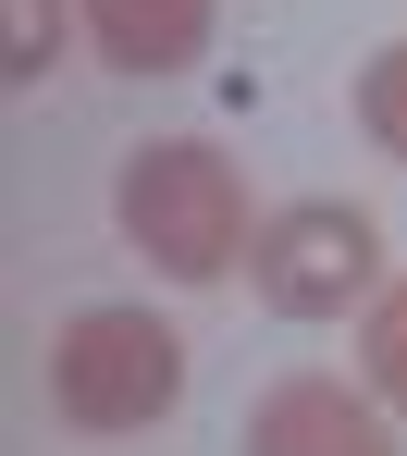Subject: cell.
Instances as JSON below:
<instances>
[{"instance_id": "8992f818", "label": "cell", "mask_w": 407, "mask_h": 456, "mask_svg": "<svg viewBox=\"0 0 407 456\" xmlns=\"http://www.w3.org/2000/svg\"><path fill=\"white\" fill-rule=\"evenodd\" d=\"M358 382L407 419V284H383V297L358 308Z\"/></svg>"}, {"instance_id": "52a82bcc", "label": "cell", "mask_w": 407, "mask_h": 456, "mask_svg": "<svg viewBox=\"0 0 407 456\" xmlns=\"http://www.w3.org/2000/svg\"><path fill=\"white\" fill-rule=\"evenodd\" d=\"M358 124H370V149H383V160H407V37L358 62Z\"/></svg>"}, {"instance_id": "ba28073f", "label": "cell", "mask_w": 407, "mask_h": 456, "mask_svg": "<svg viewBox=\"0 0 407 456\" xmlns=\"http://www.w3.org/2000/svg\"><path fill=\"white\" fill-rule=\"evenodd\" d=\"M50 62H62V0H0V75L37 86Z\"/></svg>"}, {"instance_id": "6da1fadb", "label": "cell", "mask_w": 407, "mask_h": 456, "mask_svg": "<svg viewBox=\"0 0 407 456\" xmlns=\"http://www.w3.org/2000/svg\"><path fill=\"white\" fill-rule=\"evenodd\" d=\"M111 223H124V247H136L149 272H173V284H223L247 247H259V223H247V173L223 149H198V136L124 149V173H111Z\"/></svg>"}, {"instance_id": "7a4b0ae2", "label": "cell", "mask_w": 407, "mask_h": 456, "mask_svg": "<svg viewBox=\"0 0 407 456\" xmlns=\"http://www.w3.org/2000/svg\"><path fill=\"white\" fill-rule=\"evenodd\" d=\"M50 407H62V432H86V444H124V432L173 419L185 407L173 321H149V308H75L50 333Z\"/></svg>"}, {"instance_id": "3957f363", "label": "cell", "mask_w": 407, "mask_h": 456, "mask_svg": "<svg viewBox=\"0 0 407 456\" xmlns=\"http://www.w3.org/2000/svg\"><path fill=\"white\" fill-rule=\"evenodd\" d=\"M247 284H259V308H284V321H346V308L383 297V223L358 198H297V210L259 223Z\"/></svg>"}, {"instance_id": "5b68a950", "label": "cell", "mask_w": 407, "mask_h": 456, "mask_svg": "<svg viewBox=\"0 0 407 456\" xmlns=\"http://www.w3.org/2000/svg\"><path fill=\"white\" fill-rule=\"evenodd\" d=\"M86 37L111 75H185L210 62V0H86Z\"/></svg>"}, {"instance_id": "277c9868", "label": "cell", "mask_w": 407, "mask_h": 456, "mask_svg": "<svg viewBox=\"0 0 407 456\" xmlns=\"http://www.w3.org/2000/svg\"><path fill=\"white\" fill-rule=\"evenodd\" d=\"M247 456H395V407L333 370H297V382H272L259 407H247Z\"/></svg>"}]
</instances>
